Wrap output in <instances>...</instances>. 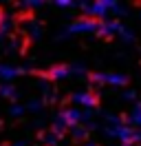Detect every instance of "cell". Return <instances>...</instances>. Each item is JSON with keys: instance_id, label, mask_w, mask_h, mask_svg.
Here are the masks:
<instances>
[{"instance_id": "1", "label": "cell", "mask_w": 141, "mask_h": 146, "mask_svg": "<svg viewBox=\"0 0 141 146\" xmlns=\"http://www.w3.org/2000/svg\"><path fill=\"white\" fill-rule=\"evenodd\" d=\"M33 18H35L33 9H24V11H20V13H16V22H26V20H33Z\"/></svg>"}]
</instances>
